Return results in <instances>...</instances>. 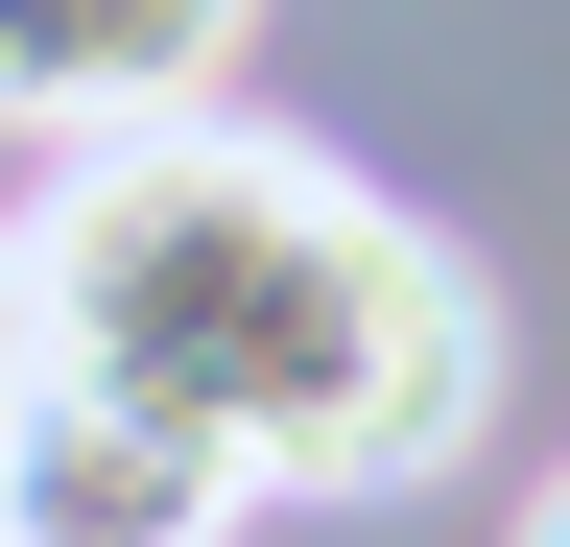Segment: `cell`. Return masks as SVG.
Listing matches in <instances>:
<instances>
[{
    "label": "cell",
    "instance_id": "cell-3",
    "mask_svg": "<svg viewBox=\"0 0 570 547\" xmlns=\"http://www.w3.org/2000/svg\"><path fill=\"white\" fill-rule=\"evenodd\" d=\"M214 524H238L214 452H167L96 381H24V429H0V547H214Z\"/></svg>",
    "mask_w": 570,
    "mask_h": 547
},
{
    "label": "cell",
    "instance_id": "cell-1",
    "mask_svg": "<svg viewBox=\"0 0 570 547\" xmlns=\"http://www.w3.org/2000/svg\"><path fill=\"white\" fill-rule=\"evenodd\" d=\"M24 262H48V381L142 404V429L214 452L238 500H404L499 404L475 262L428 238L404 191H356L333 144H262V119L71 144Z\"/></svg>",
    "mask_w": 570,
    "mask_h": 547
},
{
    "label": "cell",
    "instance_id": "cell-5",
    "mask_svg": "<svg viewBox=\"0 0 570 547\" xmlns=\"http://www.w3.org/2000/svg\"><path fill=\"white\" fill-rule=\"evenodd\" d=\"M523 547H570V476H547V500H523Z\"/></svg>",
    "mask_w": 570,
    "mask_h": 547
},
{
    "label": "cell",
    "instance_id": "cell-2",
    "mask_svg": "<svg viewBox=\"0 0 570 547\" xmlns=\"http://www.w3.org/2000/svg\"><path fill=\"white\" fill-rule=\"evenodd\" d=\"M262 0H0V119L24 144H142V119H214Z\"/></svg>",
    "mask_w": 570,
    "mask_h": 547
},
{
    "label": "cell",
    "instance_id": "cell-4",
    "mask_svg": "<svg viewBox=\"0 0 570 547\" xmlns=\"http://www.w3.org/2000/svg\"><path fill=\"white\" fill-rule=\"evenodd\" d=\"M24 381H48V262H24V215H0V429H24Z\"/></svg>",
    "mask_w": 570,
    "mask_h": 547
}]
</instances>
